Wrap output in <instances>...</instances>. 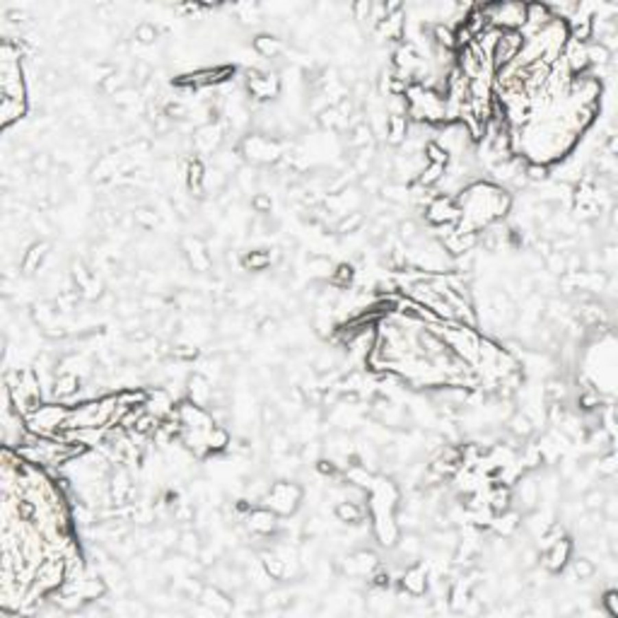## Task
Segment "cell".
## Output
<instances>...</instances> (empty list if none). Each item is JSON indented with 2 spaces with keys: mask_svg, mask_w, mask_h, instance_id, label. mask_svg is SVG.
Listing matches in <instances>:
<instances>
[{
  "mask_svg": "<svg viewBox=\"0 0 618 618\" xmlns=\"http://www.w3.org/2000/svg\"><path fill=\"white\" fill-rule=\"evenodd\" d=\"M302 495H305V492H302V488L297 486V483L281 478V481L271 483V488H268V492L263 495L261 503L266 505L268 510H273L278 517H290V514H295L297 508H300Z\"/></svg>",
  "mask_w": 618,
  "mask_h": 618,
  "instance_id": "cell-1",
  "label": "cell"
},
{
  "mask_svg": "<svg viewBox=\"0 0 618 618\" xmlns=\"http://www.w3.org/2000/svg\"><path fill=\"white\" fill-rule=\"evenodd\" d=\"M283 150L285 147L278 141H271V138L261 136V133H254V136H244L239 143V152L254 165H276V162L283 160Z\"/></svg>",
  "mask_w": 618,
  "mask_h": 618,
  "instance_id": "cell-2",
  "label": "cell"
},
{
  "mask_svg": "<svg viewBox=\"0 0 618 618\" xmlns=\"http://www.w3.org/2000/svg\"><path fill=\"white\" fill-rule=\"evenodd\" d=\"M244 75H246V92L254 97V102H268L281 95V78L276 73L249 68Z\"/></svg>",
  "mask_w": 618,
  "mask_h": 618,
  "instance_id": "cell-3",
  "label": "cell"
},
{
  "mask_svg": "<svg viewBox=\"0 0 618 618\" xmlns=\"http://www.w3.org/2000/svg\"><path fill=\"white\" fill-rule=\"evenodd\" d=\"M423 215H425L427 225H432V227L447 225V222H454V225H457L459 217H462V211H459L452 193H438V196L425 206V213H423Z\"/></svg>",
  "mask_w": 618,
  "mask_h": 618,
  "instance_id": "cell-4",
  "label": "cell"
},
{
  "mask_svg": "<svg viewBox=\"0 0 618 618\" xmlns=\"http://www.w3.org/2000/svg\"><path fill=\"white\" fill-rule=\"evenodd\" d=\"M522 46H524V39L519 32H503L498 44H495V49H492V54H490L492 71L498 73V71H503L505 66H510V63L519 56Z\"/></svg>",
  "mask_w": 618,
  "mask_h": 618,
  "instance_id": "cell-5",
  "label": "cell"
},
{
  "mask_svg": "<svg viewBox=\"0 0 618 618\" xmlns=\"http://www.w3.org/2000/svg\"><path fill=\"white\" fill-rule=\"evenodd\" d=\"M573 553H575V543L573 538L563 536L558 541H553L546 551L541 553V560L538 563L548 570V573H563L568 568V563L573 560Z\"/></svg>",
  "mask_w": 618,
  "mask_h": 618,
  "instance_id": "cell-6",
  "label": "cell"
},
{
  "mask_svg": "<svg viewBox=\"0 0 618 618\" xmlns=\"http://www.w3.org/2000/svg\"><path fill=\"white\" fill-rule=\"evenodd\" d=\"M403 592H408L411 597H425L430 589V575H427L425 563H413L411 568H406L399 578Z\"/></svg>",
  "mask_w": 618,
  "mask_h": 618,
  "instance_id": "cell-7",
  "label": "cell"
},
{
  "mask_svg": "<svg viewBox=\"0 0 618 618\" xmlns=\"http://www.w3.org/2000/svg\"><path fill=\"white\" fill-rule=\"evenodd\" d=\"M246 529L254 536H271V534H276L281 529V519L266 505L263 508H252V512L246 514Z\"/></svg>",
  "mask_w": 618,
  "mask_h": 618,
  "instance_id": "cell-8",
  "label": "cell"
},
{
  "mask_svg": "<svg viewBox=\"0 0 618 618\" xmlns=\"http://www.w3.org/2000/svg\"><path fill=\"white\" fill-rule=\"evenodd\" d=\"M181 246H184V252H187L193 271H198V273L211 271L213 257H211V252H208V244H203L198 237H187V239L181 241Z\"/></svg>",
  "mask_w": 618,
  "mask_h": 618,
  "instance_id": "cell-9",
  "label": "cell"
},
{
  "mask_svg": "<svg viewBox=\"0 0 618 618\" xmlns=\"http://www.w3.org/2000/svg\"><path fill=\"white\" fill-rule=\"evenodd\" d=\"M187 399L193 401L196 406L206 408L213 399V382L201 372H193L191 377L187 379Z\"/></svg>",
  "mask_w": 618,
  "mask_h": 618,
  "instance_id": "cell-10",
  "label": "cell"
},
{
  "mask_svg": "<svg viewBox=\"0 0 618 618\" xmlns=\"http://www.w3.org/2000/svg\"><path fill=\"white\" fill-rule=\"evenodd\" d=\"M486 503L490 508L492 514L508 512V510L514 508V498H512V486H505V483H495L492 481L490 490L486 492Z\"/></svg>",
  "mask_w": 618,
  "mask_h": 618,
  "instance_id": "cell-11",
  "label": "cell"
},
{
  "mask_svg": "<svg viewBox=\"0 0 618 618\" xmlns=\"http://www.w3.org/2000/svg\"><path fill=\"white\" fill-rule=\"evenodd\" d=\"M203 606H208L215 613H232V599L230 594H225V589L217 584H203L201 594H198Z\"/></svg>",
  "mask_w": 618,
  "mask_h": 618,
  "instance_id": "cell-12",
  "label": "cell"
},
{
  "mask_svg": "<svg viewBox=\"0 0 618 618\" xmlns=\"http://www.w3.org/2000/svg\"><path fill=\"white\" fill-rule=\"evenodd\" d=\"M49 249H51V244L46 239L34 241V244L27 246L25 257H22V271H25L27 276H32V273L41 271V268H44V263H46V259H49Z\"/></svg>",
  "mask_w": 618,
  "mask_h": 618,
  "instance_id": "cell-13",
  "label": "cell"
},
{
  "mask_svg": "<svg viewBox=\"0 0 618 618\" xmlns=\"http://www.w3.org/2000/svg\"><path fill=\"white\" fill-rule=\"evenodd\" d=\"M80 384H82V379L73 372L56 375L54 389H51V399H56V401H68V399L75 396V394L82 389Z\"/></svg>",
  "mask_w": 618,
  "mask_h": 618,
  "instance_id": "cell-14",
  "label": "cell"
},
{
  "mask_svg": "<svg viewBox=\"0 0 618 618\" xmlns=\"http://www.w3.org/2000/svg\"><path fill=\"white\" fill-rule=\"evenodd\" d=\"M519 522H522V512H517V510H508V512H500V514H492L490 519V529L495 532V536H514L519 529Z\"/></svg>",
  "mask_w": 618,
  "mask_h": 618,
  "instance_id": "cell-15",
  "label": "cell"
},
{
  "mask_svg": "<svg viewBox=\"0 0 618 618\" xmlns=\"http://www.w3.org/2000/svg\"><path fill=\"white\" fill-rule=\"evenodd\" d=\"M387 145L401 147L408 138V116L387 114Z\"/></svg>",
  "mask_w": 618,
  "mask_h": 618,
  "instance_id": "cell-16",
  "label": "cell"
},
{
  "mask_svg": "<svg viewBox=\"0 0 618 618\" xmlns=\"http://www.w3.org/2000/svg\"><path fill=\"white\" fill-rule=\"evenodd\" d=\"M278 259V254H271V249H254V252H246L241 257V268L252 273H261L266 271L268 266H273V261Z\"/></svg>",
  "mask_w": 618,
  "mask_h": 618,
  "instance_id": "cell-17",
  "label": "cell"
},
{
  "mask_svg": "<svg viewBox=\"0 0 618 618\" xmlns=\"http://www.w3.org/2000/svg\"><path fill=\"white\" fill-rule=\"evenodd\" d=\"M27 109H29L27 102H17V99L3 97V102H0V123H3V128H10L12 123H17V121L22 119V116H27Z\"/></svg>",
  "mask_w": 618,
  "mask_h": 618,
  "instance_id": "cell-18",
  "label": "cell"
},
{
  "mask_svg": "<svg viewBox=\"0 0 618 618\" xmlns=\"http://www.w3.org/2000/svg\"><path fill=\"white\" fill-rule=\"evenodd\" d=\"M333 514H336L338 522L355 527V524H360L362 517H365V505L350 503V500H338V503L333 505Z\"/></svg>",
  "mask_w": 618,
  "mask_h": 618,
  "instance_id": "cell-19",
  "label": "cell"
},
{
  "mask_svg": "<svg viewBox=\"0 0 618 618\" xmlns=\"http://www.w3.org/2000/svg\"><path fill=\"white\" fill-rule=\"evenodd\" d=\"M254 51H257L261 58L271 60V58H278L281 54H285V44L273 34H259L257 39H254Z\"/></svg>",
  "mask_w": 618,
  "mask_h": 618,
  "instance_id": "cell-20",
  "label": "cell"
},
{
  "mask_svg": "<svg viewBox=\"0 0 618 618\" xmlns=\"http://www.w3.org/2000/svg\"><path fill=\"white\" fill-rule=\"evenodd\" d=\"M399 551V556H401V558H406V560H416L418 556H420L423 553V541H420V536H418L416 532H406V534H401V536H399V541H396V546H394Z\"/></svg>",
  "mask_w": 618,
  "mask_h": 618,
  "instance_id": "cell-21",
  "label": "cell"
},
{
  "mask_svg": "<svg viewBox=\"0 0 618 618\" xmlns=\"http://www.w3.org/2000/svg\"><path fill=\"white\" fill-rule=\"evenodd\" d=\"M505 427H508L510 435H514V438L519 440H529L536 432V427H534V423L529 420L527 416H524L522 411H514L512 416L505 420Z\"/></svg>",
  "mask_w": 618,
  "mask_h": 618,
  "instance_id": "cell-22",
  "label": "cell"
},
{
  "mask_svg": "<svg viewBox=\"0 0 618 618\" xmlns=\"http://www.w3.org/2000/svg\"><path fill=\"white\" fill-rule=\"evenodd\" d=\"M176 548H179V553H181V556H184V558H198V553H201V548H203L201 534L193 532V529H187V532H181Z\"/></svg>",
  "mask_w": 618,
  "mask_h": 618,
  "instance_id": "cell-23",
  "label": "cell"
},
{
  "mask_svg": "<svg viewBox=\"0 0 618 618\" xmlns=\"http://www.w3.org/2000/svg\"><path fill=\"white\" fill-rule=\"evenodd\" d=\"M230 442H232L230 432H227L222 425H217V423L211 427V430H206V444H208V449H211V454L225 452V449L230 447Z\"/></svg>",
  "mask_w": 618,
  "mask_h": 618,
  "instance_id": "cell-24",
  "label": "cell"
},
{
  "mask_svg": "<svg viewBox=\"0 0 618 618\" xmlns=\"http://www.w3.org/2000/svg\"><path fill=\"white\" fill-rule=\"evenodd\" d=\"M362 225H365V213L350 211L348 215L338 217V222L333 225V230H336V235L346 237V235H353V232H360Z\"/></svg>",
  "mask_w": 618,
  "mask_h": 618,
  "instance_id": "cell-25",
  "label": "cell"
},
{
  "mask_svg": "<svg viewBox=\"0 0 618 618\" xmlns=\"http://www.w3.org/2000/svg\"><path fill=\"white\" fill-rule=\"evenodd\" d=\"M444 176V165H435V162H427L425 167H423L420 171H418L416 181L418 184H423L425 189H435L442 181Z\"/></svg>",
  "mask_w": 618,
  "mask_h": 618,
  "instance_id": "cell-26",
  "label": "cell"
},
{
  "mask_svg": "<svg viewBox=\"0 0 618 618\" xmlns=\"http://www.w3.org/2000/svg\"><path fill=\"white\" fill-rule=\"evenodd\" d=\"M56 317H58V314H56V302H49V300L39 302V305L34 307V312H32V319H34L41 329L54 326Z\"/></svg>",
  "mask_w": 618,
  "mask_h": 618,
  "instance_id": "cell-27",
  "label": "cell"
},
{
  "mask_svg": "<svg viewBox=\"0 0 618 618\" xmlns=\"http://www.w3.org/2000/svg\"><path fill=\"white\" fill-rule=\"evenodd\" d=\"M353 281H355V268H353L350 263H338V266H333L331 278H329V283H331L333 287H338V290H346Z\"/></svg>",
  "mask_w": 618,
  "mask_h": 618,
  "instance_id": "cell-28",
  "label": "cell"
},
{
  "mask_svg": "<svg viewBox=\"0 0 618 618\" xmlns=\"http://www.w3.org/2000/svg\"><path fill=\"white\" fill-rule=\"evenodd\" d=\"M613 58V54L608 49H604L599 41H589L587 44V60H589V68H602L608 66Z\"/></svg>",
  "mask_w": 618,
  "mask_h": 618,
  "instance_id": "cell-29",
  "label": "cell"
},
{
  "mask_svg": "<svg viewBox=\"0 0 618 618\" xmlns=\"http://www.w3.org/2000/svg\"><path fill=\"white\" fill-rule=\"evenodd\" d=\"M570 570H573L575 573V578L580 580V582H587V580H592L594 575H597V565H594V560L592 558H575V560H570Z\"/></svg>",
  "mask_w": 618,
  "mask_h": 618,
  "instance_id": "cell-30",
  "label": "cell"
},
{
  "mask_svg": "<svg viewBox=\"0 0 618 618\" xmlns=\"http://www.w3.org/2000/svg\"><path fill=\"white\" fill-rule=\"evenodd\" d=\"M543 396L548 401H565V396H568V382L563 377H551L546 382V387H543Z\"/></svg>",
  "mask_w": 618,
  "mask_h": 618,
  "instance_id": "cell-31",
  "label": "cell"
},
{
  "mask_svg": "<svg viewBox=\"0 0 618 618\" xmlns=\"http://www.w3.org/2000/svg\"><path fill=\"white\" fill-rule=\"evenodd\" d=\"M307 268H309V276H312L314 281H324V278L329 281V278H331V271H333V263L324 257H312L309 263H307Z\"/></svg>",
  "mask_w": 618,
  "mask_h": 618,
  "instance_id": "cell-32",
  "label": "cell"
},
{
  "mask_svg": "<svg viewBox=\"0 0 618 618\" xmlns=\"http://www.w3.org/2000/svg\"><path fill=\"white\" fill-rule=\"evenodd\" d=\"M157 36H160V29H157L155 25H150V22H141V25L133 29V39H136V44H141V46L155 44Z\"/></svg>",
  "mask_w": 618,
  "mask_h": 618,
  "instance_id": "cell-33",
  "label": "cell"
},
{
  "mask_svg": "<svg viewBox=\"0 0 618 618\" xmlns=\"http://www.w3.org/2000/svg\"><path fill=\"white\" fill-rule=\"evenodd\" d=\"M524 174H527L529 184H543V181L551 179V167L541 165V162H527Z\"/></svg>",
  "mask_w": 618,
  "mask_h": 618,
  "instance_id": "cell-34",
  "label": "cell"
},
{
  "mask_svg": "<svg viewBox=\"0 0 618 618\" xmlns=\"http://www.w3.org/2000/svg\"><path fill=\"white\" fill-rule=\"evenodd\" d=\"M423 155H425L427 162H435V165H444V167H447L449 160H452V157H449V152L444 150V147H440L435 141H427L425 143V147H423Z\"/></svg>",
  "mask_w": 618,
  "mask_h": 618,
  "instance_id": "cell-35",
  "label": "cell"
},
{
  "mask_svg": "<svg viewBox=\"0 0 618 618\" xmlns=\"http://www.w3.org/2000/svg\"><path fill=\"white\" fill-rule=\"evenodd\" d=\"M606 495H608V492L604 490L602 486H599V488H587V490H584V498H582V508L584 510H602L604 503H606Z\"/></svg>",
  "mask_w": 618,
  "mask_h": 618,
  "instance_id": "cell-36",
  "label": "cell"
},
{
  "mask_svg": "<svg viewBox=\"0 0 618 618\" xmlns=\"http://www.w3.org/2000/svg\"><path fill=\"white\" fill-rule=\"evenodd\" d=\"M133 222H136L138 227H143V230H155L157 225H160V215H157L155 211H150V208H136V213H133Z\"/></svg>",
  "mask_w": 618,
  "mask_h": 618,
  "instance_id": "cell-37",
  "label": "cell"
},
{
  "mask_svg": "<svg viewBox=\"0 0 618 618\" xmlns=\"http://www.w3.org/2000/svg\"><path fill=\"white\" fill-rule=\"evenodd\" d=\"M111 99H114L116 106H123V109H133V106H136V102L141 99V90H138V87L128 85V87H123V90L116 92Z\"/></svg>",
  "mask_w": 618,
  "mask_h": 618,
  "instance_id": "cell-38",
  "label": "cell"
},
{
  "mask_svg": "<svg viewBox=\"0 0 618 618\" xmlns=\"http://www.w3.org/2000/svg\"><path fill=\"white\" fill-rule=\"evenodd\" d=\"M71 276H73V281L78 283V287L82 290V287H85L87 283L95 278V273H92L90 268L85 266V261H80V259H78V261L71 263Z\"/></svg>",
  "mask_w": 618,
  "mask_h": 618,
  "instance_id": "cell-39",
  "label": "cell"
},
{
  "mask_svg": "<svg viewBox=\"0 0 618 618\" xmlns=\"http://www.w3.org/2000/svg\"><path fill=\"white\" fill-rule=\"evenodd\" d=\"M396 235L401 241H406V244H416L418 241V225L413 220H401L396 225Z\"/></svg>",
  "mask_w": 618,
  "mask_h": 618,
  "instance_id": "cell-40",
  "label": "cell"
},
{
  "mask_svg": "<svg viewBox=\"0 0 618 618\" xmlns=\"http://www.w3.org/2000/svg\"><path fill=\"white\" fill-rule=\"evenodd\" d=\"M602 606H604V613L611 618H618V589L611 587L606 589V592L602 594Z\"/></svg>",
  "mask_w": 618,
  "mask_h": 618,
  "instance_id": "cell-41",
  "label": "cell"
},
{
  "mask_svg": "<svg viewBox=\"0 0 618 618\" xmlns=\"http://www.w3.org/2000/svg\"><path fill=\"white\" fill-rule=\"evenodd\" d=\"M252 206L257 213H271V208H273L271 193H257V196L252 198Z\"/></svg>",
  "mask_w": 618,
  "mask_h": 618,
  "instance_id": "cell-42",
  "label": "cell"
},
{
  "mask_svg": "<svg viewBox=\"0 0 618 618\" xmlns=\"http://www.w3.org/2000/svg\"><path fill=\"white\" fill-rule=\"evenodd\" d=\"M32 169L34 171H39V174H46V171L51 169V157L46 155V152H41V155H36V157H32Z\"/></svg>",
  "mask_w": 618,
  "mask_h": 618,
  "instance_id": "cell-43",
  "label": "cell"
},
{
  "mask_svg": "<svg viewBox=\"0 0 618 618\" xmlns=\"http://www.w3.org/2000/svg\"><path fill=\"white\" fill-rule=\"evenodd\" d=\"M261 420H263V425H273V423L278 420V411H276V406H261Z\"/></svg>",
  "mask_w": 618,
  "mask_h": 618,
  "instance_id": "cell-44",
  "label": "cell"
}]
</instances>
